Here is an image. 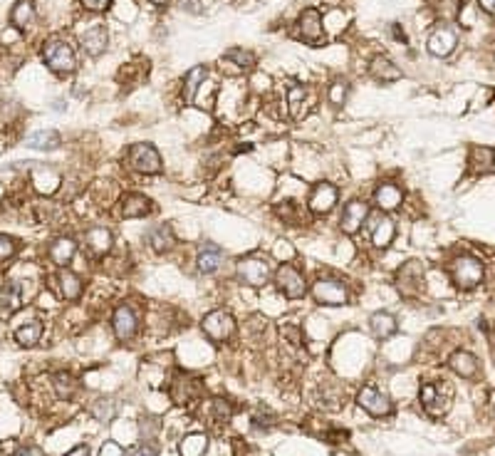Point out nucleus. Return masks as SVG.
<instances>
[{
  "mask_svg": "<svg viewBox=\"0 0 495 456\" xmlns=\"http://www.w3.org/2000/svg\"><path fill=\"white\" fill-rule=\"evenodd\" d=\"M312 296L320 305H347L349 300V288L342 280L320 278L312 285Z\"/></svg>",
  "mask_w": 495,
  "mask_h": 456,
  "instance_id": "obj_5",
  "label": "nucleus"
},
{
  "mask_svg": "<svg viewBox=\"0 0 495 456\" xmlns=\"http://www.w3.org/2000/svg\"><path fill=\"white\" fill-rule=\"evenodd\" d=\"M485 270H483V263H480L478 258L473 256H458L456 261L451 263V278L458 288L463 290H470L483 280Z\"/></svg>",
  "mask_w": 495,
  "mask_h": 456,
  "instance_id": "obj_3",
  "label": "nucleus"
},
{
  "mask_svg": "<svg viewBox=\"0 0 495 456\" xmlns=\"http://www.w3.org/2000/svg\"><path fill=\"white\" fill-rule=\"evenodd\" d=\"M374 201L386 214V211H396L404 204V193H401V188L396 184H379L377 191H374Z\"/></svg>",
  "mask_w": 495,
  "mask_h": 456,
  "instance_id": "obj_20",
  "label": "nucleus"
},
{
  "mask_svg": "<svg viewBox=\"0 0 495 456\" xmlns=\"http://www.w3.org/2000/svg\"><path fill=\"white\" fill-rule=\"evenodd\" d=\"M85 243H87V253H90L92 258H102L112 251L114 236L104 226H95V228H90V231L85 233Z\"/></svg>",
  "mask_w": 495,
  "mask_h": 456,
  "instance_id": "obj_14",
  "label": "nucleus"
},
{
  "mask_svg": "<svg viewBox=\"0 0 495 456\" xmlns=\"http://www.w3.org/2000/svg\"><path fill=\"white\" fill-rule=\"evenodd\" d=\"M50 261H53L55 265H69L72 263V258H75V253H77V241L75 238H69V236H60V238H55L53 243H50Z\"/></svg>",
  "mask_w": 495,
  "mask_h": 456,
  "instance_id": "obj_19",
  "label": "nucleus"
},
{
  "mask_svg": "<svg viewBox=\"0 0 495 456\" xmlns=\"http://www.w3.org/2000/svg\"><path fill=\"white\" fill-rule=\"evenodd\" d=\"M235 273H238L240 283L251 285V288H263L267 285V280L272 278L270 261L263 256H248L243 258L238 265H235Z\"/></svg>",
  "mask_w": 495,
  "mask_h": 456,
  "instance_id": "obj_2",
  "label": "nucleus"
},
{
  "mask_svg": "<svg viewBox=\"0 0 495 456\" xmlns=\"http://www.w3.org/2000/svg\"><path fill=\"white\" fill-rule=\"evenodd\" d=\"M13 456H45V454L38 449V446H22V449H18Z\"/></svg>",
  "mask_w": 495,
  "mask_h": 456,
  "instance_id": "obj_47",
  "label": "nucleus"
},
{
  "mask_svg": "<svg viewBox=\"0 0 495 456\" xmlns=\"http://www.w3.org/2000/svg\"><path fill=\"white\" fill-rule=\"evenodd\" d=\"M82 288H85V285H82V278L77 273H72V270H60L57 273V290L64 300L69 303L80 300Z\"/></svg>",
  "mask_w": 495,
  "mask_h": 456,
  "instance_id": "obj_22",
  "label": "nucleus"
},
{
  "mask_svg": "<svg viewBox=\"0 0 495 456\" xmlns=\"http://www.w3.org/2000/svg\"><path fill=\"white\" fill-rule=\"evenodd\" d=\"M201 328H203V333H206V338H211L214 343H223V340H228L235 335V320L230 312L214 310L203 317Z\"/></svg>",
  "mask_w": 495,
  "mask_h": 456,
  "instance_id": "obj_6",
  "label": "nucleus"
},
{
  "mask_svg": "<svg viewBox=\"0 0 495 456\" xmlns=\"http://www.w3.org/2000/svg\"><path fill=\"white\" fill-rule=\"evenodd\" d=\"M357 404L372 417H386L391 414V399L384 392H379L377 387H362V392L357 394Z\"/></svg>",
  "mask_w": 495,
  "mask_h": 456,
  "instance_id": "obj_11",
  "label": "nucleus"
},
{
  "mask_svg": "<svg viewBox=\"0 0 495 456\" xmlns=\"http://www.w3.org/2000/svg\"><path fill=\"white\" fill-rule=\"evenodd\" d=\"M112 330H114V335H117V340H122V343H129V340L139 333V317H137V312H134V308H129V305L114 308Z\"/></svg>",
  "mask_w": 495,
  "mask_h": 456,
  "instance_id": "obj_10",
  "label": "nucleus"
},
{
  "mask_svg": "<svg viewBox=\"0 0 495 456\" xmlns=\"http://www.w3.org/2000/svg\"><path fill=\"white\" fill-rule=\"evenodd\" d=\"M129 167L139 174H159L161 172V156L151 144H134L129 146Z\"/></svg>",
  "mask_w": 495,
  "mask_h": 456,
  "instance_id": "obj_7",
  "label": "nucleus"
},
{
  "mask_svg": "<svg viewBox=\"0 0 495 456\" xmlns=\"http://www.w3.org/2000/svg\"><path fill=\"white\" fill-rule=\"evenodd\" d=\"M456 43H458L456 30L448 25H438V27H433L431 35H428L426 48L433 57H448V55L456 50Z\"/></svg>",
  "mask_w": 495,
  "mask_h": 456,
  "instance_id": "obj_12",
  "label": "nucleus"
},
{
  "mask_svg": "<svg viewBox=\"0 0 495 456\" xmlns=\"http://www.w3.org/2000/svg\"><path fill=\"white\" fill-rule=\"evenodd\" d=\"M206 446H208L206 434H188L181 441V456H203L206 454Z\"/></svg>",
  "mask_w": 495,
  "mask_h": 456,
  "instance_id": "obj_34",
  "label": "nucleus"
},
{
  "mask_svg": "<svg viewBox=\"0 0 495 456\" xmlns=\"http://www.w3.org/2000/svg\"><path fill=\"white\" fill-rule=\"evenodd\" d=\"M448 367H451L456 375L468 377V380L478 375V360H475V354L466 352V350H456V352L448 357Z\"/></svg>",
  "mask_w": 495,
  "mask_h": 456,
  "instance_id": "obj_23",
  "label": "nucleus"
},
{
  "mask_svg": "<svg viewBox=\"0 0 495 456\" xmlns=\"http://www.w3.org/2000/svg\"><path fill=\"white\" fill-rule=\"evenodd\" d=\"M99 456H124V451H122V446H119L117 441H107V444L102 446Z\"/></svg>",
  "mask_w": 495,
  "mask_h": 456,
  "instance_id": "obj_43",
  "label": "nucleus"
},
{
  "mask_svg": "<svg viewBox=\"0 0 495 456\" xmlns=\"http://www.w3.org/2000/svg\"><path fill=\"white\" fill-rule=\"evenodd\" d=\"M206 77H208V70L203 67V64H196V67L188 70L186 80H183V99H186V102H193V99H196L198 87L206 82Z\"/></svg>",
  "mask_w": 495,
  "mask_h": 456,
  "instance_id": "obj_31",
  "label": "nucleus"
},
{
  "mask_svg": "<svg viewBox=\"0 0 495 456\" xmlns=\"http://www.w3.org/2000/svg\"><path fill=\"white\" fill-rule=\"evenodd\" d=\"M67 456H90V446H87V444H80V446H75V449L69 451Z\"/></svg>",
  "mask_w": 495,
  "mask_h": 456,
  "instance_id": "obj_48",
  "label": "nucleus"
},
{
  "mask_svg": "<svg viewBox=\"0 0 495 456\" xmlns=\"http://www.w3.org/2000/svg\"><path fill=\"white\" fill-rule=\"evenodd\" d=\"M337 201H340V191H337V186H332V184H327V181H320L317 186H312V191H309L307 206L312 214L322 216V214H330V211L337 206Z\"/></svg>",
  "mask_w": 495,
  "mask_h": 456,
  "instance_id": "obj_9",
  "label": "nucleus"
},
{
  "mask_svg": "<svg viewBox=\"0 0 495 456\" xmlns=\"http://www.w3.org/2000/svg\"><path fill=\"white\" fill-rule=\"evenodd\" d=\"M302 102H307V87H293V90L288 92V104L290 109H293L295 117H300L302 114Z\"/></svg>",
  "mask_w": 495,
  "mask_h": 456,
  "instance_id": "obj_38",
  "label": "nucleus"
},
{
  "mask_svg": "<svg viewBox=\"0 0 495 456\" xmlns=\"http://www.w3.org/2000/svg\"><path fill=\"white\" fill-rule=\"evenodd\" d=\"M13 256H15V241H13L11 236H3V233H0V263Z\"/></svg>",
  "mask_w": 495,
  "mask_h": 456,
  "instance_id": "obj_41",
  "label": "nucleus"
},
{
  "mask_svg": "<svg viewBox=\"0 0 495 456\" xmlns=\"http://www.w3.org/2000/svg\"><path fill=\"white\" fill-rule=\"evenodd\" d=\"M369 72L382 82H394L401 77V70L386 57V55H374L372 62H369Z\"/></svg>",
  "mask_w": 495,
  "mask_h": 456,
  "instance_id": "obj_25",
  "label": "nucleus"
},
{
  "mask_svg": "<svg viewBox=\"0 0 495 456\" xmlns=\"http://www.w3.org/2000/svg\"><path fill=\"white\" fill-rule=\"evenodd\" d=\"M124 456H156V449L151 444H141V446H137V449L127 451Z\"/></svg>",
  "mask_w": 495,
  "mask_h": 456,
  "instance_id": "obj_44",
  "label": "nucleus"
},
{
  "mask_svg": "<svg viewBox=\"0 0 495 456\" xmlns=\"http://www.w3.org/2000/svg\"><path fill=\"white\" fill-rule=\"evenodd\" d=\"M391 30H394V38H396V40H401V43H406V38H404V35H401V27H399V25H394V27H391Z\"/></svg>",
  "mask_w": 495,
  "mask_h": 456,
  "instance_id": "obj_50",
  "label": "nucleus"
},
{
  "mask_svg": "<svg viewBox=\"0 0 495 456\" xmlns=\"http://www.w3.org/2000/svg\"><path fill=\"white\" fill-rule=\"evenodd\" d=\"M448 399L451 397L446 394V389H441V385H424L421 387V404H424L426 412L433 414V417L446 414Z\"/></svg>",
  "mask_w": 495,
  "mask_h": 456,
  "instance_id": "obj_18",
  "label": "nucleus"
},
{
  "mask_svg": "<svg viewBox=\"0 0 495 456\" xmlns=\"http://www.w3.org/2000/svg\"><path fill=\"white\" fill-rule=\"evenodd\" d=\"M80 45H82V50H85L87 55L99 57V55L104 53L107 45H109V32L104 30L102 25H92V27H87V30H82Z\"/></svg>",
  "mask_w": 495,
  "mask_h": 456,
  "instance_id": "obj_17",
  "label": "nucleus"
},
{
  "mask_svg": "<svg viewBox=\"0 0 495 456\" xmlns=\"http://www.w3.org/2000/svg\"><path fill=\"white\" fill-rule=\"evenodd\" d=\"M347 90H349V87H347L344 82H335V85L327 90V99H330L335 107H342V104L347 102Z\"/></svg>",
  "mask_w": 495,
  "mask_h": 456,
  "instance_id": "obj_40",
  "label": "nucleus"
},
{
  "mask_svg": "<svg viewBox=\"0 0 495 456\" xmlns=\"http://www.w3.org/2000/svg\"><path fill=\"white\" fill-rule=\"evenodd\" d=\"M90 412H92V417L95 419H99L102 424H107L109 419H114V414H117V407H114V402L112 399H97L95 404L90 407Z\"/></svg>",
  "mask_w": 495,
  "mask_h": 456,
  "instance_id": "obj_36",
  "label": "nucleus"
},
{
  "mask_svg": "<svg viewBox=\"0 0 495 456\" xmlns=\"http://www.w3.org/2000/svg\"><path fill=\"white\" fill-rule=\"evenodd\" d=\"M275 285L280 288V293L288 300H298V298H302L305 293H307V283H305V275L300 273L295 265L290 263H282L280 268L275 270Z\"/></svg>",
  "mask_w": 495,
  "mask_h": 456,
  "instance_id": "obj_4",
  "label": "nucleus"
},
{
  "mask_svg": "<svg viewBox=\"0 0 495 456\" xmlns=\"http://www.w3.org/2000/svg\"><path fill=\"white\" fill-rule=\"evenodd\" d=\"M298 30H300V38L307 40L312 45H320L325 40V27H322V15L314 8H307V11L300 15L298 20Z\"/></svg>",
  "mask_w": 495,
  "mask_h": 456,
  "instance_id": "obj_13",
  "label": "nucleus"
},
{
  "mask_svg": "<svg viewBox=\"0 0 495 456\" xmlns=\"http://www.w3.org/2000/svg\"><path fill=\"white\" fill-rule=\"evenodd\" d=\"M151 3H154V6H166V0H151Z\"/></svg>",
  "mask_w": 495,
  "mask_h": 456,
  "instance_id": "obj_51",
  "label": "nucleus"
},
{
  "mask_svg": "<svg viewBox=\"0 0 495 456\" xmlns=\"http://www.w3.org/2000/svg\"><path fill=\"white\" fill-rule=\"evenodd\" d=\"M369 219V204L367 201H349V204L344 206V214H342V231L347 233V236H351V233H357L359 228L364 226V221Z\"/></svg>",
  "mask_w": 495,
  "mask_h": 456,
  "instance_id": "obj_15",
  "label": "nucleus"
},
{
  "mask_svg": "<svg viewBox=\"0 0 495 456\" xmlns=\"http://www.w3.org/2000/svg\"><path fill=\"white\" fill-rule=\"evenodd\" d=\"M43 57H45V62H48L50 70L57 72V75H72L77 67L75 50H72V45H69L67 40L55 38V40H50V43H45Z\"/></svg>",
  "mask_w": 495,
  "mask_h": 456,
  "instance_id": "obj_1",
  "label": "nucleus"
},
{
  "mask_svg": "<svg viewBox=\"0 0 495 456\" xmlns=\"http://www.w3.org/2000/svg\"><path fill=\"white\" fill-rule=\"evenodd\" d=\"M369 330H372V335L374 338H379V340L391 338V335L396 333V317L391 315V312H386V310L374 312V315L369 317Z\"/></svg>",
  "mask_w": 495,
  "mask_h": 456,
  "instance_id": "obj_24",
  "label": "nucleus"
},
{
  "mask_svg": "<svg viewBox=\"0 0 495 456\" xmlns=\"http://www.w3.org/2000/svg\"><path fill=\"white\" fill-rule=\"evenodd\" d=\"M20 117V109L11 102H0V132H8Z\"/></svg>",
  "mask_w": 495,
  "mask_h": 456,
  "instance_id": "obj_37",
  "label": "nucleus"
},
{
  "mask_svg": "<svg viewBox=\"0 0 495 456\" xmlns=\"http://www.w3.org/2000/svg\"><path fill=\"white\" fill-rule=\"evenodd\" d=\"M225 60H230V62L238 64V70H248V67L256 64V57H253L248 50H230V53L225 55Z\"/></svg>",
  "mask_w": 495,
  "mask_h": 456,
  "instance_id": "obj_39",
  "label": "nucleus"
},
{
  "mask_svg": "<svg viewBox=\"0 0 495 456\" xmlns=\"http://www.w3.org/2000/svg\"><path fill=\"white\" fill-rule=\"evenodd\" d=\"M495 164V149L490 146H470L468 151V169L475 174L480 172H490Z\"/></svg>",
  "mask_w": 495,
  "mask_h": 456,
  "instance_id": "obj_26",
  "label": "nucleus"
},
{
  "mask_svg": "<svg viewBox=\"0 0 495 456\" xmlns=\"http://www.w3.org/2000/svg\"><path fill=\"white\" fill-rule=\"evenodd\" d=\"M478 3L488 15H495V0H478Z\"/></svg>",
  "mask_w": 495,
  "mask_h": 456,
  "instance_id": "obj_49",
  "label": "nucleus"
},
{
  "mask_svg": "<svg viewBox=\"0 0 495 456\" xmlns=\"http://www.w3.org/2000/svg\"><path fill=\"white\" fill-rule=\"evenodd\" d=\"M11 20L18 30H27L35 20V6H32V0H18L15 6L11 11Z\"/></svg>",
  "mask_w": 495,
  "mask_h": 456,
  "instance_id": "obj_30",
  "label": "nucleus"
},
{
  "mask_svg": "<svg viewBox=\"0 0 495 456\" xmlns=\"http://www.w3.org/2000/svg\"><path fill=\"white\" fill-rule=\"evenodd\" d=\"M144 241L149 243V248L154 253H164L174 246V233H171L169 226H156V228H151V231L146 233Z\"/></svg>",
  "mask_w": 495,
  "mask_h": 456,
  "instance_id": "obj_29",
  "label": "nucleus"
},
{
  "mask_svg": "<svg viewBox=\"0 0 495 456\" xmlns=\"http://www.w3.org/2000/svg\"><path fill=\"white\" fill-rule=\"evenodd\" d=\"M428 6L436 11L438 18H443V20H453V18L461 13V8H463V0H428Z\"/></svg>",
  "mask_w": 495,
  "mask_h": 456,
  "instance_id": "obj_33",
  "label": "nucleus"
},
{
  "mask_svg": "<svg viewBox=\"0 0 495 456\" xmlns=\"http://www.w3.org/2000/svg\"><path fill=\"white\" fill-rule=\"evenodd\" d=\"M369 226H372V228H369V238H372V246L374 248L391 246V241H394V236H396V226H394V221L389 219L386 214L374 216Z\"/></svg>",
  "mask_w": 495,
  "mask_h": 456,
  "instance_id": "obj_16",
  "label": "nucleus"
},
{
  "mask_svg": "<svg viewBox=\"0 0 495 456\" xmlns=\"http://www.w3.org/2000/svg\"><path fill=\"white\" fill-rule=\"evenodd\" d=\"M53 387H55V394H57L60 399H69L77 389V380L69 375V372H55Z\"/></svg>",
  "mask_w": 495,
  "mask_h": 456,
  "instance_id": "obj_32",
  "label": "nucleus"
},
{
  "mask_svg": "<svg viewBox=\"0 0 495 456\" xmlns=\"http://www.w3.org/2000/svg\"><path fill=\"white\" fill-rule=\"evenodd\" d=\"M396 288L404 293L406 298H416L424 290V268L419 261H409L399 268L396 273Z\"/></svg>",
  "mask_w": 495,
  "mask_h": 456,
  "instance_id": "obj_8",
  "label": "nucleus"
},
{
  "mask_svg": "<svg viewBox=\"0 0 495 456\" xmlns=\"http://www.w3.org/2000/svg\"><path fill=\"white\" fill-rule=\"evenodd\" d=\"M151 211V201L146 199L144 193H129L122 201V216L124 219H139V216H146Z\"/></svg>",
  "mask_w": 495,
  "mask_h": 456,
  "instance_id": "obj_27",
  "label": "nucleus"
},
{
  "mask_svg": "<svg viewBox=\"0 0 495 456\" xmlns=\"http://www.w3.org/2000/svg\"><path fill=\"white\" fill-rule=\"evenodd\" d=\"M13 338H15V343L20 345V347H32V345H38L40 338H43V322H38V320L22 322L20 328L13 333Z\"/></svg>",
  "mask_w": 495,
  "mask_h": 456,
  "instance_id": "obj_28",
  "label": "nucleus"
},
{
  "mask_svg": "<svg viewBox=\"0 0 495 456\" xmlns=\"http://www.w3.org/2000/svg\"><path fill=\"white\" fill-rule=\"evenodd\" d=\"M27 144H30L32 149H57L60 137L55 134V132H50V129H45V132H38V134L27 137Z\"/></svg>",
  "mask_w": 495,
  "mask_h": 456,
  "instance_id": "obj_35",
  "label": "nucleus"
},
{
  "mask_svg": "<svg viewBox=\"0 0 495 456\" xmlns=\"http://www.w3.org/2000/svg\"><path fill=\"white\" fill-rule=\"evenodd\" d=\"M196 263L201 273H208V275L216 273V270L221 268V263H223V251H221L216 243H203L201 251H198Z\"/></svg>",
  "mask_w": 495,
  "mask_h": 456,
  "instance_id": "obj_21",
  "label": "nucleus"
},
{
  "mask_svg": "<svg viewBox=\"0 0 495 456\" xmlns=\"http://www.w3.org/2000/svg\"><path fill=\"white\" fill-rule=\"evenodd\" d=\"M270 422H272L270 414H263V412H256V414H253V424L260 427V429H265V427L270 424Z\"/></svg>",
  "mask_w": 495,
  "mask_h": 456,
  "instance_id": "obj_46",
  "label": "nucleus"
},
{
  "mask_svg": "<svg viewBox=\"0 0 495 456\" xmlns=\"http://www.w3.org/2000/svg\"><path fill=\"white\" fill-rule=\"evenodd\" d=\"M109 3H112V0H82V6L92 13H104L109 8Z\"/></svg>",
  "mask_w": 495,
  "mask_h": 456,
  "instance_id": "obj_42",
  "label": "nucleus"
},
{
  "mask_svg": "<svg viewBox=\"0 0 495 456\" xmlns=\"http://www.w3.org/2000/svg\"><path fill=\"white\" fill-rule=\"evenodd\" d=\"M493 62H495V55H493Z\"/></svg>",
  "mask_w": 495,
  "mask_h": 456,
  "instance_id": "obj_52",
  "label": "nucleus"
},
{
  "mask_svg": "<svg viewBox=\"0 0 495 456\" xmlns=\"http://www.w3.org/2000/svg\"><path fill=\"white\" fill-rule=\"evenodd\" d=\"M214 412L218 414L221 419H228L230 417V407L223 402V399H214Z\"/></svg>",
  "mask_w": 495,
  "mask_h": 456,
  "instance_id": "obj_45",
  "label": "nucleus"
}]
</instances>
